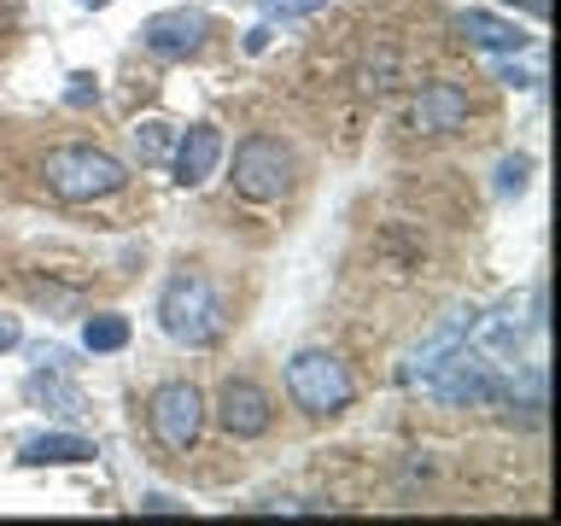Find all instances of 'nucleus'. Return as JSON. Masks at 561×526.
<instances>
[{
  "mask_svg": "<svg viewBox=\"0 0 561 526\" xmlns=\"http://www.w3.org/2000/svg\"><path fill=\"white\" fill-rule=\"evenodd\" d=\"M82 345L94 351V357H105V351H123V345H129V316H112V310H105V316H88V322H82Z\"/></svg>",
  "mask_w": 561,
  "mask_h": 526,
  "instance_id": "nucleus-15",
  "label": "nucleus"
},
{
  "mask_svg": "<svg viewBox=\"0 0 561 526\" xmlns=\"http://www.w3.org/2000/svg\"><path fill=\"white\" fill-rule=\"evenodd\" d=\"M217 164H222V129L217 123H193V129L175 140V152H170V170H175L182 187H199Z\"/></svg>",
  "mask_w": 561,
  "mask_h": 526,
  "instance_id": "nucleus-10",
  "label": "nucleus"
},
{
  "mask_svg": "<svg viewBox=\"0 0 561 526\" xmlns=\"http://www.w3.org/2000/svg\"><path fill=\"white\" fill-rule=\"evenodd\" d=\"M293 187V152L275 135H245L234 147V193L245 199H280Z\"/></svg>",
  "mask_w": 561,
  "mask_h": 526,
  "instance_id": "nucleus-5",
  "label": "nucleus"
},
{
  "mask_svg": "<svg viewBox=\"0 0 561 526\" xmlns=\"http://www.w3.org/2000/svg\"><path fill=\"white\" fill-rule=\"evenodd\" d=\"M270 47V24H257V30H245V53H263Z\"/></svg>",
  "mask_w": 561,
  "mask_h": 526,
  "instance_id": "nucleus-23",
  "label": "nucleus"
},
{
  "mask_svg": "<svg viewBox=\"0 0 561 526\" xmlns=\"http://www.w3.org/2000/svg\"><path fill=\"white\" fill-rule=\"evenodd\" d=\"M82 7H105V0H82Z\"/></svg>",
  "mask_w": 561,
  "mask_h": 526,
  "instance_id": "nucleus-25",
  "label": "nucleus"
},
{
  "mask_svg": "<svg viewBox=\"0 0 561 526\" xmlns=\"http://www.w3.org/2000/svg\"><path fill=\"white\" fill-rule=\"evenodd\" d=\"M135 152H140V164H164V158H170V123H158V117H147V123H135Z\"/></svg>",
  "mask_w": 561,
  "mask_h": 526,
  "instance_id": "nucleus-16",
  "label": "nucleus"
},
{
  "mask_svg": "<svg viewBox=\"0 0 561 526\" xmlns=\"http://www.w3.org/2000/svg\"><path fill=\"white\" fill-rule=\"evenodd\" d=\"M205 427V398L187 380H170L152 392V433L164 450H193V438Z\"/></svg>",
  "mask_w": 561,
  "mask_h": 526,
  "instance_id": "nucleus-6",
  "label": "nucleus"
},
{
  "mask_svg": "<svg viewBox=\"0 0 561 526\" xmlns=\"http://www.w3.org/2000/svg\"><path fill=\"white\" fill-rule=\"evenodd\" d=\"M263 18H280V24H293V18H316L328 7V0H257Z\"/></svg>",
  "mask_w": 561,
  "mask_h": 526,
  "instance_id": "nucleus-17",
  "label": "nucleus"
},
{
  "mask_svg": "<svg viewBox=\"0 0 561 526\" xmlns=\"http://www.w3.org/2000/svg\"><path fill=\"white\" fill-rule=\"evenodd\" d=\"M410 123L421 135H450V129H462L468 123V88H456V82H427L415 94L410 105Z\"/></svg>",
  "mask_w": 561,
  "mask_h": 526,
  "instance_id": "nucleus-9",
  "label": "nucleus"
},
{
  "mask_svg": "<svg viewBox=\"0 0 561 526\" xmlns=\"http://www.w3.org/2000/svg\"><path fill=\"white\" fill-rule=\"evenodd\" d=\"M217 421L234 438H263L275 427V403H270V392H263L257 380H228L217 392Z\"/></svg>",
  "mask_w": 561,
  "mask_h": 526,
  "instance_id": "nucleus-8",
  "label": "nucleus"
},
{
  "mask_svg": "<svg viewBox=\"0 0 561 526\" xmlns=\"http://www.w3.org/2000/svg\"><path fill=\"white\" fill-rule=\"evenodd\" d=\"M526 175H533V158H503L497 164V193H520Z\"/></svg>",
  "mask_w": 561,
  "mask_h": 526,
  "instance_id": "nucleus-18",
  "label": "nucleus"
},
{
  "mask_svg": "<svg viewBox=\"0 0 561 526\" xmlns=\"http://www.w3.org/2000/svg\"><path fill=\"white\" fill-rule=\"evenodd\" d=\"M158 322H164L170 340L182 345H210L222 333V298L210 293L205 275H170L164 298H158Z\"/></svg>",
  "mask_w": 561,
  "mask_h": 526,
  "instance_id": "nucleus-2",
  "label": "nucleus"
},
{
  "mask_svg": "<svg viewBox=\"0 0 561 526\" xmlns=\"http://www.w3.org/2000/svg\"><path fill=\"white\" fill-rule=\"evenodd\" d=\"M47 187L59 193L70 205H88V199H112V193L129 182V170H123V158L100 152V147H53L47 152Z\"/></svg>",
  "mask_w": 561,
  "mask_h": 526,
  "instance_id": "nucleus-1",
  "label": "nucleus"
},
{
  "mask_svg": "<svg viewBox=\"0 0 561 526\" xmlns=\"http://www.w3.org/2000/svg\"><path fill=\"white\" fill-rule=\"evenodd\" d=\"M94 438H82V433H42V438H30L24 450H18V462L24 468H70V462H94Z\"/></svg>",
  "mask_w": 561,
  "mask_h": 526,
  "instance_id": "nucleus-12",
  "label": "nucleus"
},
{
  "mask_svg": "<svg viewBox=\"0 0 561 526\" xmlns=\"http://www.w3.org/2000/svg\"><path fill=\"white\" fill-rule=\"evenodd\" d=\"M18 340H24V328H18V316H0V351H12Z\"/></svg>",
  "mask_w": 561,
  "mask_h": 526,
  "instance_id": "nucleus-21",
  "label": "nucleus"
},
{
  "mask_svg": "<svg viewBox=\"0 0 561 526\" xmlns=\"http://www.w3.org/2000/svg\"><path fill=\"white\" fill-rule=\"evenodd\" d=\"M491 368H497V363H485L473 345H456V351H445V357H438L415 386H421L427 398H438V403H491V398H497V386H503Z\"/></svg>",
  "mask_w": 561,
  "mask_h": 526,
  "instance_id": "nucleus-4",
  "label": "nucleus"
},
{
  "mask_svg": "<svg viewBox=\"0 0 561 526\" xmlns=\"http://www.w3.org/2000/svg\"><path fill=\"white\" fill-rule=\"evenodd\" d=\"M205 30H210V18L199 7H170L140 24V47L158 53V59H193L205 47Z\"/></svg>",
  "mask_w": 561,
  "mask_h": 526,
  "instance_id": "nucleus-7",
  "label": "nucleus"
},
{
  "mask_svg": "<svg viewBox=\"0 0 561 526\" xmlns=\"http://www.w3.org/2000/svg\"><path fill=\"white\" fill-rule=\"evenodd\" d=\"M65 100H70V105H88V100H100V88H94V77H70V88H65Z\"/></svg>",
  "mask_w": 561,
  "mask_h": 526,
  "instance_id": "nucleus-19",
  "label": "nucleus"
},
{
  "mask_svg": "<svg viewBox=\"0 0 561 526\" xmlns=\"http://www.w3.org/2000/svg\"><path fill=\"white\" fill-rule=\"evenodd\" d=\"M30 398L47 403V410H59V415H82V392L65 380V368H35V375H30Z\"/></svg>",
  "mask_w": 561,
  "mask_h": 526,
  "instance_id": "nucleus-14",
  "label": "nucleus"
},
{
  "mask_svg": "<svg viewBox=\"0 0 561 526\" xmlns=\"http://www.w3.org/2000/svg\"><path fill=\"white\" fill-rule=\"evenodd\" d=\"M140 508H147V515H170V508H182V503L164 498V491H152V498H140Z\"/></svg>",
  "mask_w": 561,
  "mask_h": 526,
  "instance_id": "nucleus-22",
  "label": "nucleus"
},
{
  "mask_svg": "<svg viewBox=\"0 0 561 526\" xmlns=\"http://www.w3.org/2000/svg\"><path fill=\"white\" fill-rule=\"evenodd\" d=\"M503 7H520V12H533V18H543V12H550V0H503Z\"/></svg>",
  "mask_w": 561,
  "mask_h": 526,
  "instance_id": "nucleus-24",
  "label": "nucleus"
},
{
  "mask_svg": "<svg viewBox=\"0 0 561 526\" xmlns=\"http://www.w3.org/2000/svg\"><path fill=\"white\" fill-rule=\"evenodd\" d=\"M287 392L305 415H333L351 403V368L333 357V351H298V357L287 363Z\"/></svg>",
  "mask_w": 561,
  "mask_h": 526,
  "instance_id": "nucleus-3",
  "label": "nucleus"
},
{
  "mask_svg": "<svg viewBox=\"0 0 561 526\" xmlns=\"http://www.w3.org/2000/svg\"><path fill=\"white\" fill-rule=\"evenodd\" d=\"M456 35L473 47H485V53H520L533 35H526L520 24H508V18H491V12H462L456 18Z\"/></svg>",
  "mask_w": 561,
  "mask_h": 526,
  "instance_id": "nucleus-13",
  "label": "nucleus"
},
{
  "mask_svg": "<svg viewBox=\"0 0 561 526\" xmlns=\"http://www.w3.org/2000/svg\"><path fill=\"white\" fill-rule=\"evenodd\" d=\"M497 82H508V88H533L538 77H533V70H520V65H497Z\"/></svg>",
  "mask_w": 561,
  "mask_h": 526,
  "instance_id": "nucleus-20",
  "label": "nucleus"
},
{
  "mask_svg": "<svg viewBox=\"0 0 561 526\" xmlns=\"http://www.w3.org/2000/svg\"><path fill=\"white\" fill-rule=\"evenodd\" d=\"M473 316H480V310H456L450 322H438V328L427 333V340H421V345L410 351V363L398 368V380H403V386H415V380L427 375V368H433L438 357H445V351H456V345H468V333H473Z\"/></svg>",
  "mask_w": 561,
  "mask_h": 526,
  "instance_id": "nucleus-11",
  "label": "nucleus"
}]
</instances>
